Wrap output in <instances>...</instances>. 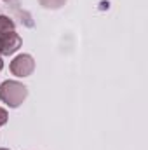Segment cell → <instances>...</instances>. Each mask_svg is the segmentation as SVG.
<instances>
[{"mask_svg": "<svg viewBox=\"0 0 148 150\" xmlns=\"http://www.w3.org/2000/svg\"><path fill=\"white\" fill-rule=\"evenodd\" d=\"M28 96V87L18 80H5L0 84V100L11 107L18 108Z\"/></svg>", "mask_w": 148, "mask_h": 150, "instance_id": "6da1fadb", "label": "cell"}, {"mask_svg": "<svg viewBox=\"0 0 148 150\" xmlns=\"http://www.w3.org/2000/svg\"><path fill=\"white\" fill-rule=\"evenodd\" d=\"M9 68H11V74L16 77H28L35 70V61L30 54H19L11 61Z\"/></svg>", "mask_w": 148, "mask_h": 150, "instance_id": "7a4b0ae2", "label": "cell"}, {"mask_svg": "<svg viewBox=\"0 0 148 150\" xmlns=\"http://www.w3.org/2000/svg\"><path fill=\"white\" fill-rule=\"evenodd\" d=\"M21 44H23V40H21V37L16 32L0 37V56H11V54H14L21 47Z\"/></svg>", "mask_w": 148, "mask_h": 150, "instance_id": "3957f363", "label": "cell"}, {"mask_svg": "<svg viewBox=\"0 0 148 150\" xmlns=\"http://www.w3.org/2000/svg\"><path fill=\"white\" fill-rule=\"evenodd\" d=\"M16 32V23L9 16H0V37Z\"/></svg>", "mask_w": 148, "mask_h": 150, "instance_id": "277c9868", "label": "cell"}, {"mask_svg": "<svg viewBox=\"0 0 148 150\" xmlns=\"http://www.w3.org/2000/svg\"><path fill=\"white\" fill-rule=\"evenodd\" d=\"M38 2H40V5L45 7V9H59L61 5H65L66 0H38Z\"/></svg>", "mask_w": 148, "mask_h": 150, "instance_id": "5b68a950", "label": "cell"}, {"mask_svg": "<svg viewBox=\"0 0 148 150\" xmlns=\"http://www.w3.org/2000/svg\"><path fill=\"white\" fill-rule=\"evenodd\" d=\"M7 120H9V113H7V110H5V108H0V126H5Z\"/></svg>", "mask_w": 148, "mask_h": 150, "instance_id": "8992f818", "label": "cell"}, {"mask_svg": "<svg viewBox=\"0 0 148 150\" xmlns=\"http://www.w3.org/2000/svg\"><path fill=\"white\" fill-rule=\"evenodd\" d=\"M4 68V61H2V56H0V70Z\"/></svg>", "mask_w": 148, "mask_h": 150, "instance_id": "52a82bcc", "label": "cell"}, {"mask_svg": "<svg viewBox=\"0 0 148 150\" xmlns=\"http://www.w3.org/2000/svg\"><path fill=\"white\" fill-rule=\"evenodd\" d=\"M0 150H9V149H0Z\"/></svg>", "mask_w": 148, "mask_h": 150, "instance_id": "ba28073f", "label": "cell"}]
</instances>
